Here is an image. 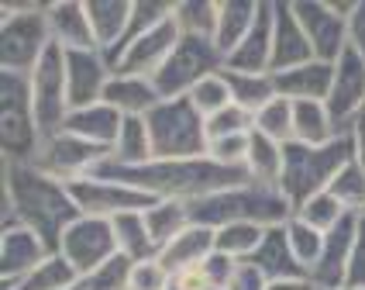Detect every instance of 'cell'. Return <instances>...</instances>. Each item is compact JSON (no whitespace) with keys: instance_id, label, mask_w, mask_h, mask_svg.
Wrapping results in <instances>:
<instances>
[{"instance_id":"cell-19","label":"cell","mask_w":365,"mask_h":290,"mask_svg":"<svg viewBox=\"0 0 365 290\" xmlns=\"http://www.w3.org/2000/svg\"><path fill=\"white\" fill-rule=\"evenodd\" d=\"M317 59L310 39L300 28V21L293 14V4L276 0L272 4V73H286V69H297L304 62Z\"/></svg>"},{"instance_id":"cell-7","label":"cell","mask_w":365,"mask_h":290,"mask_svg":"<svg viewBox=\"0 0 365 290\" xmlns=\"http://www.w3.org/2000/svg\"><path fill=\"white\" fill-rule=\"evenodd\" d=\"M155 159H200L207 156V118L190 104V97L163 101L148 118Z\"/></svg>"},{"instance_id":"cell-55","label":"cell","mask_w":365,"mask_h":290,"mask_svg":"<svg viewBox=\"0 0 365 290\" xmlns=\"http://www.w3.org/2000/svg\"><path fill=\"white\" fill-rule=\"evenodd\" d=\"M362 218H365V214H362Z\"/></svg>"},{"instance_id":"cell-32","label":"cell","mask_w":365,"mask_h":290,"mask_svg":"<svg viewBox=\"0 0 365 290\" xmlns=\"http://www.w3.org/2000/svg\"><path fill=\"white\" fill-rule=\"evenodd\" d=\"M155 159L152 152V135H148V121L145 118H124L121 135L110 149V163L114 166H145Z\"/></svg>"},{"instance_id":"cell-49","label":"cell","mask_w":365,"mask_h":290,"mask_svg":"<svg viewBox=\"0 0 365 290\" xmlns=\"http://www.w3.org/2000/svg\"><path fill=\"white\" fill-rule=\"evenodd\" d=\"M348 49H355L365 59V0H355L348 14Z\"/></svg>"},{"instance_id":"cell-18","label":"cell","mask_w":365,"mask_h":290,"mask_svg":"<svg viewBox=\"0 0 365 290\" xmlns=\"http://www.w3.org/2000/svg\"><path fill=\"white\" fill-rule=\"evenodd\" d=\"M359 221H362V214H345L341 225H334L324 235L321 259H317V266L310 269V280L317 284V290L345 287L348 259H351V246H355V235H359Z\"/></svg>"},{"instance_id":"cell-39","label":"cell","mask_w":365,"mask_h":290,"mask_svg":"<svg viewBox=\"0 0 365 290\" xmlns=\"http://www.w3.org/2000/svg\"><path fill=\"white\" fill-rule=\"evenodd\" d=\"M265 228L262 225H248V221H238V225H224V228H214V246L227 252V256H235V259H248L259 242H262Z\"/></svg>"},{"instance_id":"cell-35","label":"cell","mask_w":365,"mask_h":290,"mask_svg":"<svg viewBox=\"0 0 365 290\" xmlns=\"http://www.w3.org/2000/svg\"><path fill=\"white\" fill-rule=\"evenodd\" d=\"M76 287H80L76 266L62 252H52L31 276H24L18 287H11V290H76Z\"/></svg>"},{"instance_id":"cell-40","label":"cell","mask_w":365,"mask_h":290,"mask_svg":"<svg viewBox=\"0 0 365 290\" xmlns=\"http://www.w3.org/2000/svg\"><path fill=\"white\" fill-rule=\"evenodd\" d=\"M331 194L345 204L348 214H365V163L362 159H351V163L334 176Z\"/></svg>"},{"instance_id":"cell-20","label":"cell","mask_w":365,"mask_h":290,"mask_svg":"<svg viewBox=\"0 0 365 290\" xmlns=\"http://www.w3.org/2000/svg\"><path fill=\"white\" fill-rule=\"evenodd\" d=\"M224 69L259 73V76L272 73V4H262L259 21L252 24V31L224 56Z\"/></svg>"},{"instance_id":"cell-27","label":"cell","mask_w":365,"mask_h":290,"mask_svg":"<svg viewBox=\"0 0 365 290\" xmlns=\"http://www.w3.org/2000/svg\"><path fill=\"white\" fill-rule=\"evenodd\" d=\"M121 124H124V114H118L110 104H90V107H80V111H73L69 114V121L62 131H69V135H80L86 142L101 145V149H114L118 142V135H121Z\"/></svg>"},{"instance_id":"cell-44","label":"cell","mask_w":365,"mask_h":290,"mask_svg":"<svg viewBox=\"0 0 365 290\" xmlns=\"http://www.w3.org/2000/svg\"><path fill=\"white\" fill-rule=\"evenodd\" d=\"M242 269H245L242 259L227 256L221 249H214V252L207 256V263H203V273H207V280H210V290H235Z\"/></svg>"},{"instance_id":"cell-33","label":"cell","mask_w":365,"mask_h":290,"mask_svg":"<svg viewBox=\"0 0 365 290\" xmlns=\"http://www.w3.org/2000/svg\"><path fill=\"white\" fill-rule=\"evenodd\" d=\"M145 225H148L155 246L163 252L180 231H186V228L193 225L190 221V204H182V201H152V204L145 207Z\"/></svg>"},{"instance_id":"cell-25","label":"cell","mask_w":365,"mask_h":290,"mask_svg":"<svg viewBox=\"0 0 365 290\" xmlns=\"http://www.w3.org/2000/svg\"><path fill=\"white\" fill-rule=\"evenodd\" d=\"M214 228H203V225H190L186 231H180L169 246L159 252V263H163L173 280L182 276L186 269H197L207 263V256L214 252Z\"/></svg>"},{"instance_id":"cell-16","label":"cell","mask_w":365,"mask_h":290,"mask_svg":"<svg viewBox=\"0 0 365 290\" xmlns=\"http://www.w3.org/2000/svg\"><path fill=\"white\" fill-rule=\"evenodd\" d=\"M180 39H182L180 24L169 18V21H163L159 28L145 31L142 39H135L128 49H121V52H118V59L110 62V66H114V73L155 76V73L165 66V59L173 56V49L180 45Z\"/></svg>"},{"instance_id":"cell-52","label":"cell","mask_w":365,"mask_h":290,"mask_svg":"<svg viewBox=\"0 0 365 290\" xmlns=\"http://www.w3.org/2000/svg\"><path fill=\"white\" fill-rule=\"evenodd\" d=\"M235 290H265V280L255 273V269H242V276H238V287Z\"/></svg>"},{"instance_id":"cell-2","label":"cell","mask_w":365,"mask_h":290,"mask_svg":"<svg viewBox=\"0 0 365 290\" xmlns=\"http://www.w3.org/2000/svg\"><path fill=\"white\" fill-rule=\"evenodd\" d=\"M97 173L142 190L152 201H182V204H193L207 194H217V190H227V186H238L248 180L245 169L217 166L207 156H200V159H152L145 166H114L107 159Z\"/></svg>"},{"instance_id":"cell-28","label":"cell","mask_w":365,"mask_h":290,"mask_svg":"<svg viewBox=\"0 0 365 290\" xmlns=\"http://www.w3.org/2000/svg\"><path fill=\"white\" fill-rule=\"evenodd\" d=\"M262 4L259 0H217V31H214V45L227 56L238 41L252 31V24L259 21Z\"/></svg>"},{"instance_id":"cell-48","label":"cell","mask_w":365,"mask_h":290,"mask_svg":"<svg viewBox=\"0 0 365 290\" xmlns=\"http://www.w3.org/2000/svg\"><path fill=\"white\" fill-rule=\"evenodd\" d=\"M345 287L365 290V218L359 221V235H355V246H351V259H348Z\"/></svg>"},{"instance_id":"cell-29","label":"cell","mask_w":365,"mask_h":290,"mask_svg":"<svg viewBox=\"0 0 365 290\" xmlns=\"http://www.w3.org/2000/svg\"><path fill=\"white\" fill-rule=\"evenodd\" d=\"M338 139L334 118L324 101H297L293 104V142L327 145Z\"/></svg>"},{"instance_id":"cell-41","label":"cell","mask_w":365,"mask_h":290,"mask_svg":"<svg viewBox=\"0 0 365 290\" xmlns=\"http://www.w3.org/2000/svg\"><path fill=\"white\" fill-rule=\"evenodd\" d=\"M131 269H135V263L118 252L114 259H107L93 273L80 276V287L76 290H131Z\"/></svg>"},{"instance_id":"cell-21","label":"cell","mask_w":365,"mask_h":290,"mask_svg":"<svg viewBox=\"0 0 365 290\" xmlns=\"http://www.w3.org/2000/svg\"><path fill=\"white\" fill-rule=\"evenodd\" d=\"M245 266L255 269L265 284H269V280H286V276H310V273H307V269L297 263L293 249H289L286 225L265 228L262 242H259V249H255V252L245 259Z\"/></svg>"},{"instance_id":"cell-37","label":"cell","mask_w":365,"mask_h":290,"mask_svg":"<svg viewBox=\"0 0 365 290\" xmlns=\"http://www.w3.org/2000/svg\"><path fill=\"white\" fill-rule=\"evenodd\" d=\"M252 131H259V135H265V139H272V142H279V145L293 142V101L272 97L252 118Z\"/></svg>"},{"instance_id":"cell-9","label":"cell","mask_w":365,"mask_h":290,"mask_svg":"<svg viewBox=\"0 0 365 290\" xmlns=\"http://www.w3.org/2000/svg\"><path fill=\"white\" fill-rule=\"evenodd\" d=\"M28 83H31V104H35L41 135L62 131L73 114V104H69V83H66V52L59 45L45 52V59L31 69Z\"/></svg>"},{"instance_id":"cell-47","label":"cell","mask_w":365,"mask_h":290,"mask_svg":"<svg viewBox=\"0 0 365 290\" xmlns=\"http://www.w3.org/2000/svg\"><path fill=\"white\" fill-rule=\"evenodd\" d=\"M173 287V273L155 259H145V263H135L131 269V290H169Z\"/></svg>"},{"instance_id":"cell-11","label":"cell","mask_w":365,"mask_h":290,"mask_svg":"<svg viewBox=\"0 0 365 290\" xmlns=\"http://www.w3.org/2000/svg\"><path fill=\"white\" fill-rule=\"evenodd\" d=\"M69 194L80 207V214L86 218H103V221H114L121 214H135V211H145L152 204V197L135 190V186L121 184V180H110V176H83L76 184H69Z\"/></svg>"},{"instance_id":"cell-45","label":"cell","mask_w":365,"mask_h":290,"mask_svg":"<svg viewBox=\"0 0 365 290\" xmlns=\"http://www.w3.org/2000/svg\"><path fill=\"white\" fill-rule=\"evenodd\" d=\"M248 142H252V131H248V135H224V139H210V142H207V159H214L217 166H227V169H245V159H248Z\"/></svg>"},{"instance_id":"cell-26","label":"cell","mask_w":365,"mask_h":290,"mask_svg":"<svg viewBox=\"0 0 365 290\" xmlns=\"http://www.w3.org/2000/svg\"><path fill=\"white\" fill-rule=\"evenodd\" d=\"M86 11H90V24H93V41L110 59L124 45V35H128L131 0H86Z\"/></svg>"},{"instance_id":"cell-10","label":"cell","mask_w":365,"mask_h":290,"mask_svg":"<svg viewBox=\"0 0 365 290\" xmlns=\"http://www.w3.org/2000/svg\"><path fill=\"white\" fill-rule=\"evenodd\" d=\"M107 159L110 152L101 145L86 142L80 135H69V131H56V135H45L35 166H41L48 176H56L62 184H76L83 176H93Z\"/></svg>"},{"instance_id":"cell-8","label":"cell","mask_w":365,"mask_h":290,"mask_svg":"<svg viewBox=\"0 0 365 290\" xmlns=\"http://www.w3.org/2000/svg\"><path fill=\"white\" fill-rule=\"evenodd\" d=\"M224 69V56L221 49L210 39H193V35H182L180 45L173 49V56L165 59V66L152 76L163 101H173V97H186L193 86L214 73Z\"/></svg>"},{"instance_id":"cell-5","label":"cell","mask_w":365,"mask_h":290,"mask_svg":"<svg viewBox=\"0 0 365 290\" xmlns=\"http://www.w3.org/2000/svg\"><path fill=\"white\" fill-rule=\"evenodd\" d=\"M41 0H4L0 4V73L31 76V69L56 45Z\"/></svg>"},{"instance_id":"cell-34","label":"cell","mask_w":365,"mask_h":290,"mask_svg":"<svg viewBox=\"0 0 365 290\" xmlns=\"http://www.w3.org/2000/svg\"><path fill=\"white\" fill-rule=\"evenodd\" d=\"M224 80H227V86H231V101L238 104L242 111H248L252 118L276 97L272 73L259 76V73H235V69H224Z\"/></svg>"},{"instance_id":"cell-17","label":"cell","mask_w":365,"mask_h":290,"mask_svg":"<svg viewBox=\"0 0 365 290\" xmlns=\"http://www.w3.org/2000/svg\"><path fill=\"white\" fill-rule=\"evenodd\" d=\"M52 252L56 249H48V242L41 235H35L31 228H4V235H0V280H4V290L18 287L21 280L31 276Z\"/></svg>"},{"instance_id":"cell-31","label":"cell","mask_w":365,"mask_h":290,"mask_svg":"<svg viewBox=\"0 0 365 290\" xmlns=\"http://www.w3.org/2000/svg\"><path fill=\"white\" fill-rule=\"evenodd\" d=\"M283 149L286 145L265 139L259 131H252V142H248V159H245V173L248 180L265 186H279L283 176Z\"/></svg>"},{"instance_id":"cell-4","label":"cell","mask_w":365,"mask_h":290,"mask_svg":"<svg viewBox=\"0 0 365 290\" xmlns=\"http://www.w3.org/2000/svg\"><path fill=\"white\" fill-rule=\"evenodd\" d=\"M351 159H359V149L351 135H338L327 145H304V142H286L283 149V176H279V190L289 201L293 214L297 207L310 201L314 194L331 190L334 176L345 169Z\"/></svg>"},{"instance_id":"cell-22","label":"cell","mask_w":365,"mask_h":290,"mask_svg":"<svg viewBox=\"0 0 365 290\" xmlns=\"http://www.w3.org/2000/svg\"><path fill=\"white\" fill-rule=\"evenodd\" d=\"M103 104H110L124 118H148L159 104L163 94L152 76H131V73H114L107 90H103Z\"/></svg>"},{"instance_id":"cell-53","label":"cell","mask_w":365,"mask_h":290,"mask_svg":"<svg viewBox=\"0 0 365 290\" xmlns=\"http://www.w3.org/2000/svg\"><path fill=\"white\" fill-rule=\"evenodd\" d=\"M169 290H182V287H180V284H176V280H173V287H169Z\"/></svg>"},{"instance_id":"cell-30","label":"cell","mask_w":365,"mask_h":290,"mask_svg":"<svg viewBox=\"0 0 365 290\" xmlns=\"http://www.w3.org/2000/svg\"><path fill=\"white\" fill-rule=\"evenodd\" d=\"M110 225H114L118 252L128 256L131 263H145V259H155V256H159V246H155L152 231H148V225H145V211L121 214V218H114Z\"/></svg>"},{"instance_id":"cell-15","label":"cell","mask_w":365,"mask_h":290,"mask_svg":"<svg viewBox=\"0 0 365 290\" xmlns=\"http://www.w3.org/2000/svg\"><path fill=\"white\" fill-rule=\"evenodd\" d=\"M66 52V83L73 111L103 101V90L114 76V66L101 49H62Z\"/></svg>"},{"instance_id":"cell-1","label":"cell","mask_w":365,"mask_h":290,"mask_svg":"<svg viewBox=\"0 0 365 290\" xmlns=\"http://www.w3.org/2000/svg\"><path fill=\"white\" fill-rule=\"evenodd\" d=\"M80 218L69 184L35 163H4V228L24 225L59 252L66 228Z\"/></svg>"},{"instance_id":"cell-43","label":"cell","mask_w":365,"mask_h":290,"mask_svg":"<svg viewBox=\"0 0 365 290\" xmlns=\"http://www.w3.org/2000/svg\"><path fill=\"white\" fill-rule=\"evenodd\" d=\"M190 104L200 111L203 118H210V114H217V111H224L231 101V86H227V80H224V69L221 73H214V76H207V80H200L190 94Z\"/></svg>"},{"instance_id":"cell-38","label":"cell","mask_w":365,"mask_h":290,"mask_svg":"<svg viewBox=\"0 0 365 290\" xmlns=\"http://www.w3.org/2000/svg\"><path fill=\"white\" fill-rule=\"evenodd\" d=\"M286 239H289V249H293V256H297V263L310 273V269L317 266V259H321V249H324V231L314 225H307L304 218H289L286 221Z\"/></svg>"},{"instance_id":"cell-24","label":"cell","mask_w":365,"mask_h":290,"mask_svg":"<svg viewBox=\"0 0 365 290\" xmlns=\"http://www.w3.org/2000/svg\"><path fill=\"white\" fill-rule=\"evenodd\" d=\"M45 18L52 28V41L59 49H97L90 11L83 0H52L45 7Z\"/></svg>"},{"instance_id":"cell-14","label":"cell","mask_w":365,"mask_h":290,"mask_svg":"<svg viewBox=\"0 0 365 290\" xmlns=\"http://www.w3.org/2000/svg\"><path fill=\"white\" fill-rule=\"evenodd\" d=\"M293 14L310 39L314 56L324 62H334L348 49V21L334 11L331 0H297Z\"/></svg>"},{"instance_id":"cell-51","label":"cell","mask_w":365,"mask_h":290,"mask_svg":"<svg viewBox=\"0 0 365 290\" xmlns=\"http://www.w3.org/2000/svg\"><path fill=\"white\" fill-rule=\"evenodd\" d=\"M351 139H355V149H359V159L365 163V107L355 114V121H351Z\"/></svg>"},{"instance_id":"cell-3","label":"cell","mask_w":365,"mask_h":290,"mask_svg":"<svg viewBox=\"0 0 365 290\" xmlns=\"http://www.w3.org/2000/svg\"><path fill=\"white\" fill-rule=\"evenodd\" d=\"M293 218V207L283 197L279 186H265L255 180H245L238 186H227L217 194H207L190 204V221L203 228H224V225H286Z\"/></svg>"},{"instance_id":"cell-54","label":"cell","mask_w":365,"mask_h":290,"mask_svg":"<svg viewBox=\"0 0 365 290\" xmlns=\"http://www.w3.org/2000/svg\"><path fill=\"white\" fill-rule=\"evenodd\" d=\"M334 290H355V287H334Z\"/></svg>"},{"instance_id":"cell-46","label":"cell","mask_w":365,"mask_h":290,"mask_svg":"<svg viewBox=\"0 0 365 290\" xmlns=\"http://www.w3.org/2000/svg\"><path fill=\"white\" fill-rule=\"evenodd\" d=\"M248 131H252V114L242 111L238 104H227L224 111L207 118V142L224 139V135H248Z\"/></svg>"},{"instance_id":"cell-12","label":"cell","mask_w":365,"mask_h":290,"mask_svg":"<svg viewBox=\"0 0 365 290\" xmlns=\"http://www.w3.org/2000/svg\"><path fill=\"white\" fill-rule=\"evenodd\" d=\"M59 252L76 266L80 276L93 273L97 266H103L107 259L118 256V239H114V225L103 218H86L80 214L73 225L66 228L59 242Z\"/></svg>"},{"instance_id":"cell-50","label":"cell","mask_w":365,"mask_h":290,"mask_svg":"<svg viewBox=\"0 0 365 290\" xmlns=\"http://www.w3.org/2000/svg\"><path fill=\"white\" fill-rule=\"evenodd\" d=\"M265 290H317L310 276H286V280H269Z\"/></svg>"},{"instance_id":"cell-6","label":"cell","mask_w":365,"mask_h":290,"mask_svg":"<svg viewBox=\"0 0 365 290\" xmlns=\"http://www.w3.org/2000/svg\"><path fill=\"white\" fill-rule=\"evenodd\" d=\"M41 124L31 104V83L21 73H0V145L4 163H35L41 152Z\"/></svg>"},{"instance_id":"cell-13","label":"cell","mask_w":365,"mask_h":290,"mask_svg":"<svg viewBox=\"0 0 365 290\" xmlns=\"http://www.w3.org/2000/svg\"><path fill=\"white\" fill-rule=\"evenodd\" d=\"M324 104L334 118L338 135H351V121L365 107V59L355 49H345L334 59V80H331V94Z\"/></svg>"},{"instance_id":"cell-36","label":"cell","mask_w":365,"mask_h":290,"mask_svg":"<svg viewBox=\"0 0 365 290\" xmlns=\"http://www.w3.org/2000/svg\"><path fill=\"white\" fill-rule=\"evenodd\" d=\"M173 21L180 24L182 35L214 41V31H217V0H180V4H173Z\"/></svg>"},{"instance_id":"cell-42","label":"cell","mask_w":365,"mask_h":290,"mask_svg":"<svg viewBox=\"0 0 365 290\" xmlns=\"http://www.w3.org/2000/svg\"><path fill=\"white\" fill-rule=\"evenodd\" d=\"M345 214H348L345 204H341L331 190H321V194H314L310 201H304V204L297 207V218H304L307 225L321 228L324 235L334 225H341V218H345Z\"/></svg>"},{"instance_id":"cell-23","label":"cell","mask_w":365,"mask_h":290,"mask_svg":"<svg viewBox=\"0 0 365 290\" xmlns=\"http://www.w3.org/2000/svg\"><path fill=\"white\" fill-rule=\"evenodd\" d=\"M331 80H334V62L324 59H310L297 69H286V73H272L276 83V97L286 101H327L331 94Z\"/></svg>"}]
</instances>
